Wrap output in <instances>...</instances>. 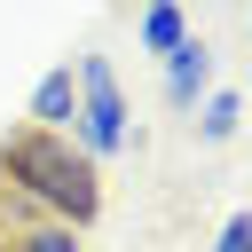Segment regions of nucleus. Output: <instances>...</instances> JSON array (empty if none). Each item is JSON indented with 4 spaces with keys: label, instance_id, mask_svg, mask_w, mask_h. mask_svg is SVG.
<instances>
[{
    "label": "nucleus",
    "instance_id": "obj_1",
    "mask_svg": "<svg viewBox=\"0 0 252 252\" xmlns=\"http://www.w3.org/2000/svg\"><path fill=\"white\" fill-rule=\"evenodd\" d=\"M0 189L39 205V220H63V228H87L102 213V165L71 142V134H39V126H16L0 142Z\"/></svg>",
    "mask_w": 252,
    "mask_h": 252
},
{
    "label": "nucleus",
    "instance_id": "obj_2",
    "mask_svg": "<svg viewBox=\"0 0 252 252\" xmlns=\"http://www.w3.org/2000/svg\"><path fill=\"white\" fill-rule=\"evenodd\" d=\"M71 79H79L71 142L102 165L110 150H126V94H118V71H110V55H79V63H71Z\"/></svg>",
    "mask_w": 252,
    "mask_h": 252
},
{
    "label": "nucleus",
    "instance_id": "obj_3",
    "mask_svg": "<svg viewBox=\"0 0 252 252\" xmlns=\"http://www.w3.org/2000/svg\"><path fill=\"white\" fill-rule=\"evenodd\" d=\"M205 94H213V47L189 32V39L165 55V102H173V110H197Z\"/></svg>",
    "mask_w": 252,
    "mask_h": 252
},
{
    "label": "nucleus",
    "instance_id": "obj_4",
    "mask_svg": "<svg viewBox=\"0 0 252 252\" xmlns=\"http://www.w3.org/2000/svg\"><path fill=\"white\" fill-rule=\"evenodd\" d=\"M71 118H79V79H71V63H55L32 87V126L39 134H71Z\"/></svg>",
    "mask_w": 252,
    "mask_h": 252
},
{
    "label": "nucleus",
    "instance_id": "obj_5",
    "mask_svg": "<svg viewBox=\"0 0 252 252\" xmlns=\"http://www.w3.org/2000/svg\"><path fill=\"white\" fill-rule=\"evenodd\" d=\"M134 39H142V55H173V47L189 39V16H181V0H173V8H142V32H134Z\"/></svg>",
    "mask_w": 252,
    "mask_h": 252
},
{
    "label": "nucleus",
    "instance_id": "obj_6",
    "mask_svg": "<svg viewBox=\"0 0 252 252\" xmlns=\"http://www.w3.org/2000/svg\"><path fill=\"white\" fill-rule=\"evenodd\" d=\"M244 126V94H228V87H213L205 102H197V142H228Z\"/></svg>",
    "mask_w": 252,
    "mask_h": 252
},
{
    "label": "nucleus",
    "instance_id": "obj_7",
    "mask_svg": "<svg viewBox=\"0 0 252 252\" xmlns=\"http://www.w3.org/2000/svg\"><path fill=\"white\" fill-rule=\"evenodd\" d=\"M213 252H252V205L220 220V236H213Z\"/></svg>",
    "mask_w": 252,
    "mask_h": 252
},
{
    "label": "nucleus",
    "instance_id": "obj_8",
    "mask_svg": "<svg viewBox=\"0 0 252 252\" xmlns=\"http://www.w3.org/2000/svg\"><path fill=\"white\" fill-rule=\"evenodd\" d=\"M142 8H173V0H142Z\"/></svg>",
    "mask_w": 252,
    "mask_h": 252
}]
</instances>
